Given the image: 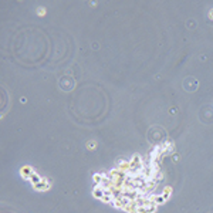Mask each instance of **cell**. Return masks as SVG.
Wrapping results in <instances>:
<instances>
[{"label":"cell","instance_id":"1","mask_svg":"<svg viewBox=\"0 0 213 213\" xmlns=\"http://www.w3.org/2000/svg\"><path fill=\"white\" fill-rule=\"evenodd\" d=\"M117 168L121 170V172L128 173V172H129V169H131V164H129V162H127V161H119V164H118Z\"/></svg>","mask_w":213,"mask_h":213},{"label":"cell","instance_id":"2","mask_svg":"<svg viewBox=\"0 0 213 213\" xmlns=\"http://www.w3.org/2000/svg\"><path fill=\"white\" fill-rule=\"evenodd\" d=\"M151 200L154 202L156 206H159V205L165 203V200H166V199H165L162 195H152V196H151Z\"/></svg>","mask_w":213,"mask_h":213},{"label":"cell","instance_id":"3","mask_svg":"<svg viewBox=\"0 0 213 213\" xmlns=\"http://www.w3.org/2000/svg\"><path fill=\"white\" fill-rule=\"evenodd\" d=\"M20 173H22V176H24V178H30V176L34 173V170L31 166H23L22 170H20Z\"/></svg>","mask_w":213,"mask_h":213},{"label":"cell","instance_id":"4","mask_svg":"<svg viewBox=\"0 0 213 213\" xmlns=\"http://www.w3.org/2000/svg\"><path fill=\"white\" fill-rule=\"evenodd\" d=\"M93 193H94V196H95L97 199H102V196H104V189H102L101 186H95L94 190H93Z\"/></svg>","mask_w":213,"mask_h":213},{"label":"cell","instance_id":"5","mask_svg":"<svg viewBox=\"0 0 213 213\" xmlns=\"http://www.w3.org/2000/svg\"><path fill=\"white\" fill-rule=\"evenodd\" d=\"M34 188H36V189H40V190H47V189H48V183H47L46 179H43L40 183L34 185Z\"/></svg>","mask_w":213,"mask_h":213},{"label":"cell","instance_id":"6","mask_svg":"<svg viewBox=\"0 0 213 213\" xmlns=\"http://www.w3.org/2000/svg\"><path fill=\"white\" fill-rule=\"evenodd\" d=\"M30 180H31V183H33V186H34V185H37V183H40L43 179H41L37 173H33V175L30 176Z\"/></svg>","mask_w":213,"mask_h":213},{"label":"cell","instance_id":"7","mask_svg":"<svg viewBox=\"0 0 213 213\" xmlns=\"http://www.w3.org/2000/svg\"><path fill=\"white\" fill-rule=\"evenodd\" d=\"M102 182V173H97V175H94V185L95 186H99Z\"/></svg>","mask_w":213,"mask_h":213},{"label":"cell","instance_id":"8","mask_svg":"<svg viewBox=\"0 0 213 213\" xmlns=\"http://www.w3.org/2000/svg\"><path fill=\"white\" fill-rule=\"evenodd\" d=\"M170 193H172V189L169 188V186H166V188L164 189V190H162V196H164L165 199H168L170 196Z\"/></svg>","mask_w":213,"mask_h":213},{"label":"cell","instance_id":"9","mask_svg":"<svg viewBox=\"0 0 213 213\" xmlns=\"http://www.w3.org/2000/svg\"><path fill=\"white\" fill-rule=\"evenodd\" d=\"M88 148H90V149L95 148V142H88Z\"/></svg>","mask_w":213,"mask_h":213},{"label":"cell","instance_id":"10","mask_svg":"<svg viewBox=\"0 0 213 213\" xmlns=\"http://www.w3.org/2000/svg\"><path fill=\"white\" fill-rule=\"evenodd\" d=\"M38 14H41V16L44 14V10H43V7H40V10H38Z\"/></svg>","mask_w":213,"mask_h":213},{"label":"cell","instance_id":"11","mask_svg":"<svg viewBox=\"0 0 213 213\" xmlns=\"http://www.w3.org/2000/svg\"><path fill=\"white\" fill-rule=\"evenodd\" d=\"M210 16H212V17H213V10H212V12H210Z\"/></svg>","mask_w":213,"mask_h":213}]
</instances>
